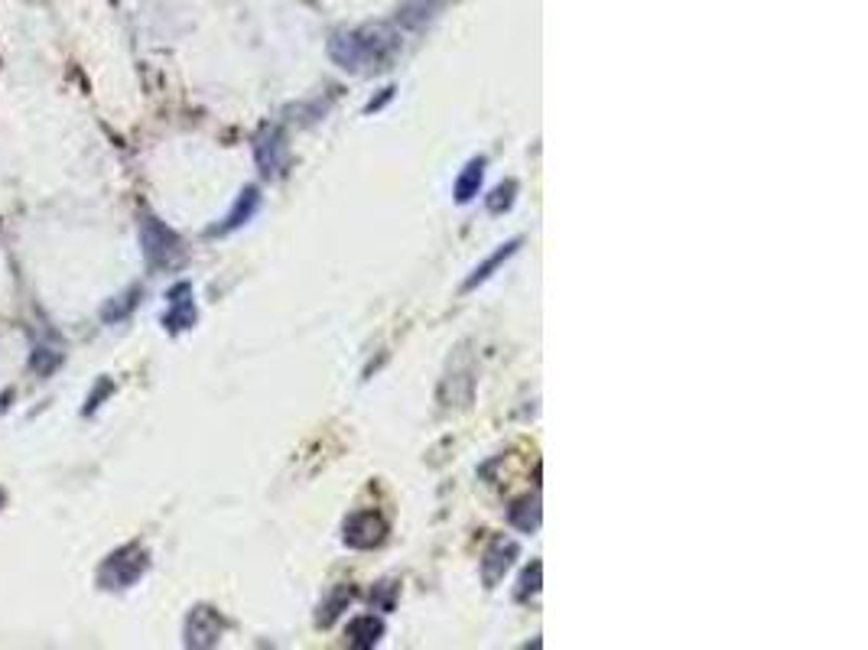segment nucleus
Returning <instances> with one entry per match:
<instances>
[{"mask_svg": "<svg viewBox=\"0 0 868 650\" xmlns=\"http://www.w3.org/2000/svg\"><path fill=\"white\" fill-rule=\"evenodd\" d=\"M397 39L391 30H349V33H335L329 43L332 59L349 72H381L394 59Z\"/></svg>", "mask_w": 868, "mask_h": 650, "instance_id": "obj_1", "label": "nucleus"}, {"mask_svg": "<svg viewBox=\"0 0 868 650\" xmlns=\"http://www.w3.org/2000/svg\"><path fill=\"white\" fill-rule=\"evenodd\" d=\"M384 534H387V527L375 511H358V514H351L349 524H345V544L355 546V550H371V546H377L381 540H384Z\"/></svg>", "mask_w": 868, "mask_h": 650, "instance_id": "obj_2", "label": "nucleus"}, {"mask_svg": "<svg viewBox=\"0 0 868 650\" xmlns=\"http://www.w3.org/2000/svg\"><path fill=\"white\" fill-rule=\"evenodd\" d=\"M290 163V147H287V137L280 134L277 127L274 131H264V134L257 137V166L264 176H280V173L287 170Z\"/></svg>", "mask_w": 868, "mask_h": 650, "instance_id": "obj_3", "label": "nucleus"}, {"mask_svg": "<svg viewBox=\"0 0 868 650\" xmlns=\"http://www.w3.org/2000/svg\"><path fill=\"white\" fill-rule=\"evenodd\" d=\"M514 556H518V544H510V540H494V544L488 546V553H485V560H482L485 586H488V588L498 586V582L504 579V572L510 570Z\"/></svg>", "mask_w": 868, "mask_h": 650, "instance_id": "obj_4", "label": "nucleus"}, {"mask_svg": "<svg viewBox=\"0 0 868 650\" xmlns=\"http://www.w3.org/2000/svg\"><path fill=\"white\" fill-rule=\"evenodd\" d=\"M163 322H166L173 332L189 329V325L196 322V306H192V290H189V283H180L170 293V312L163 316Z\"/></svg>", "mask_w": 868, "mask_h": 650, "instance_id": "obj_5", "label": "nucleus"}, {"mask_svg": "<svg viewBox=\"0 0 868 650\" xmlns=\"http://www.w3.org/2000/svg\"><path fill=\"white\" fill-rule=\"evenodd\" d=\"M222 634V621L215 618V612L198 608L189 618V644H215V637Z\"/></svg>", "mask_w": 868, "mask_h": 650, "instance_id": "obj_6", "label": "nucleus"}, {"mask_svg": "<svg viewBox=\"0 0 868 650\" xmlns=\"http://www.w3.org/2000/svg\"><path fill=\"white\" fill-rule=\"evenodd\" d=\"M482 179H485V160L478 156V160H472L462 170V176L456 179V202H472L475 196H478V189H482Z\"/></svg>", "mask_w": 868, "mask_h": 650, "instance_id": "obj_7", "label": "nucleus"}, {"mask_svg": "<svg viewBox=\"0 0 868 650\" xmlns=\"http://www.w3.org/2000/svg\"><path fill=\"white\" fill-rule=\"evenodd\" d=\"M381 634H384V624L377 621L375 615H361L349 624V637L355 647H375L381 641Z\"/></svg>", "mask_w": 868, "mask_h": 650, "instance_id": "obj_8", "label": "nucleus"}, {"mask_svg": "<svg viewBox=\"0 0 868 650\" xmlns=\"http://www.w3.org/2000/svg\"><path fill=\"white\" fill-rule=\"evenodd\" d=\"M257 206H260V196H257V189H244L241 192V198H238V206H234V212L224 218V224L222 228H215V232H234V228H241L248 218H251L254 212H257Z\"/></svg>", "mask_w": 868, "mask_h": 650, "instance_id": "obj_9", "label": "nucleus"}, {"mask_svg": "<svg viewBox=\"0 0 868 650\" xmlns=\"http://www.w3.org/2000/svg\"><path fill=\"white\" fill-rule=\"evenodd\" d=\"M508 520L518 530H524V534H530V530H537L540 527V501L537 498H524L518 501L514 508L508 511Z\"/></svg>", "mask_w": 868, "mask_h": 650, "instance_id": "obj_10", "label": "nucleus"}, {"mask_svg": "<svg viewBox=\"0 0 868 650\" xmlns=\"http://www.w3.org/2000/svg\"><path fill=\"white\" fill-rule=\"evenodd\" d=\"M518 248H520V241H508V244H504L501 250H494V254H492V257H488V260H485L482 267H475V274L466 280V290H475V286H478V283H485V280H488V276H492L494 270L501 267L504 260H508L510 254H514V250H518Z\"/></svg>", "mask_w": 868, "mask_h": 650, "instance_id": "obj_11", "label": "nucleus"}, {"mask_svg": "<svg viewBox=\"0 0 868 650\" xmlns=\"http://www.w3.org/2000/svg\"><path fill=\"white\" fill-rule=\"evenodd\" d=\"M514 192H518V182H504V186H498L488 196V212L492 215H501L510 208V202H514Z\"/></svg>", "mask_w": 868, "mask_h": 650, "instance_id": "obj_12", "label": "nucleus"}, {"mask_svg": "<svg viewBox=\"0 0 868 650\" xmlns=\"http://www.w3.org/2000/svg\"><path fill=\"white\" fill-rule=\"evenodd\" d=\"M540 572H544V566H540V562H534V566L524 572V579H520V588H518L520 602L527 598V592H537V588H540Z\"/></svg>", "mask_w": 868, "mask_h": 650, "instance_id": "obj_13", "label": "nucleus"}, {"mask_svg": "<svg viewBox=\"0 0 868 650\" xmlns=\"http://www.w3.org/2000/svg\"><path fill=\"white\" fill-rule=\"evenodd\" d=\"M349 598H351V588H339V595H335V598H332V602H329V605H325V615H319V621H323V624H329L332 618L339 615V608L345 605V602H349Z\"/></svg>", "mask_w": 868, "mask_h": 650, "instance_id": "obj_14", "label": "nucleus"}]
</instances>
